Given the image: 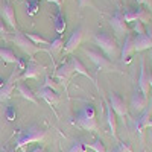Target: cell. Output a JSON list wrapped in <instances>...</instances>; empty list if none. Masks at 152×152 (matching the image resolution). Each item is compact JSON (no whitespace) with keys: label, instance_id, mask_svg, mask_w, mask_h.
<instances>
[{"label":"cell","instance_id":"15","mask_svg":"<svg viewBox=\"0 0 152 152\" xmlns=\"http://www.w3.org/2000/svg\"><path fill=\"white\" fill-rule=\"evenodd\" d=\"M0 59H2L3 62H6V64H17L21 70H24V62L15 55L14 50L11 49H6V47H0Z\"/></svg>","mask_w":152,"mask_h":152},{"label":"cell","instance_id":"5","mask_svg":"<svg viewBox=\"0 0 152 152\" xmlns=\"http://www.w3.org/2000/svg\"><path fill=\"white\" fill-rule=\"evenodd\" d=\"M46 70H47L46 66L37 62L34 58H29L28 64H26V67H24L23 73L20 75L18 81H26V79H35L37 81V79H40V76L43 73H46Z\"/></svg>","mask_w":152,"mask_h":152},{"label":"cell","instance_id":"2","mask_svg":"<svg viewBox=\"0 0 152 152\" xmlns=\"http://www.w3.org/2000/svg\"><path fill=\"white\" fill-rule=\"evenodd\" d=\"M93 40L96 43V46L102 50L104 55L108 58V59H116L120 56V47L111 34L108 32H99L93 37Z\"/></svg>","mask_w":152,"mask_h":152},{"label":"cell","instance_id":"36","mask_svg":"<svg viewBox=\"0 0 152 152\" xmlns=\"http://www.w3.org/2000/svg\"><path fill=\"white\" fill-rule=\"evenodd\" d=\"M29 152H46V151H44L43 146H38V148H35V149H32V151H29Z\"/></svg>","mask_w":152,"mask_h":152},{"label":"cell","instance_id":"14","mask_svg":"<svg viewBox=\"0 0 152 152\" xmlns=\"http://www.w3.org/2000/svg\"><path fill=\"white\" fill-rule=\"evenodd\" d=\"M37 97H41L43 100H46V102L49 105H58L59 104V94L56 93V90H52V88H47V87H41L38 88V91L35 93Z\"/></svg>","mask_w":152,"mask_h":152},{"label":"cell","instance_id":"39","mask_svg":"<svg viewBox=\"0 0 152 152\" xmlns=\"http://www.w3.org/2000/svg\"><path fill=\"white\" fill-rule=\"evenodd\" d=\"M0 152H15V149H2V151H0Z\"/></svg>","mask_w":152,"mask_h":152},{"label":"cell","instance_id":"4","mask_svg":"<svg viewBox=\"0 0 152 152\" xmlns=\"http://www.w3.org/2000/svg\"><path fill=\"white\" fill-rule=\"evenodd\" d=\"M11 40H12V43H14L18 49H21L29 58H32V56H34L35 53H38V52H47V49L34 44V43H32L29 38L23 34V32H17L14 37L11 38ZM47 53H49V52H47Z\"/></svg>","mask_w":152,"mask_h":152},{"label":"cell","instance_id":"7","mask_svg":"<svg viewBox=\"0 0 152 152\" xmlns=\"http://www.w3.org/2000/svg\"><path fill=\"white\" fill-rule=\"evenodd\" d=\"M21 69H17V70H12V73L9 75V78L6 81H3V84L0 85V102H6V100L11 99L12 96V91L15 88V81L18 79V72Z\"/></svg>","mask_w":152,"mask_h":152},{"label":"cell","instance_id":"26","mask_svg":"<svg viewBox=\"0 0 152 152\" xmlns=\"http://www.w3.org/2000/svg\"><path fill=\"white\" fill-rule=\"evenodd\" d=\"M29 40L34 43V44H37V46H40V44H43V46H49L50 44V41L49 40H46L44 37H41V35H38V34H32V32H28V34H24Z\"/></svg>","mask_w":152,"mask_h":152},{"label":"cell","instance_id":"24","mask_svg":"<svg viewBox=\"0 0 152 152\" xmlns=\"http://www.w3.org/2000/svg\"><path fill=\"white\" fill-rule=\"evenodd\" d=\"M53 26H55V31H56L58 35H62V34H64L67 24H66V18H64V15H62L61 9H56L55 15H53Z\"/></svg>","mask_w":152,"mask_h":152},{"label":"cell","instance_id":"13","mask_svg":"<svg viewBox=\"0 0 152 152\" xmlns=\"http://www.w3.org/2000/svg\"><path fill=\"white\" fill-rule=\"evenodd\" d=\"M148 102H149V96L143 94L140 90H135L134 94L131 96V110L135 111V113H142L146 107H148Z\"/></svg>","mask_w":152,"mask_h":152},{"label":"cell","instance_id":"17","mask_svg":"<svg viewBox=\"0 0 152 152\" xmlns=\"http://www.w3.org/2000/svg\"><path fill=\"white\" fill-rule=\"evenodd\" d=\"M138 90L143 94H149L151 85H149V75L146 73V67H145V59H140V76H138Z\"/></svg>","mask_w":152,"mask_h":152},{"label":"cell","instance_id":"29","mask_svg":"<svg viewBox=\"0 0 152 152\" xmlns=\"http://www.w3.org/2000/svg\"><path fill=\"white\" fill-rule=\"evenodd\" d=\"M132 29L137 32V35L146 34V32H145V23H142V21H135V23H132Z\"/></svg>","mask_w":152,"mask_h":152},{"label":"cell","instance_id":"28","mask_svg":"<svg viewBox=\"0 0 152 152\" xmlns=\"http://www.w3.org/2000/svg\"><path fill=\"white\" fill-rule=\"evenodd\" d=\"M87 146H88V149H91L93 152H108L107 148H105V145L100 142V140H94L91 143H87Z\"/></svg>","mask_w":152,"mask_h":152},{"label":"cell","instance_id":"9","mask_svg":"<svg viewBox=\"0 0 152 152\" xmlns=\"http://www.w3.org/2000/svg\"><path fill=\"white\" fill-rule=\"evenodd\" d=\"M122 15L126 23H135V21L148 23L149 21V14L142 8H125L122 11Z\"/></svg>","mask_w":152,"mask_h":152},{"label":"cell","instance_id":"38","mask_svg":"<svg viewBox=\"0 0 152 152\" xmlns=\"http://www.w3.org/2000/svg\"><path fill=\"white\" fill-rule=\"evenodd\" d=\"M146 128H151V129H152V119H149V120H148V123H146Z\"/></svg>","mask_w":152,"mask_h":152},{"label":"cell","instance_id":"16","mask_svg":"<svg viewBox=\"0 0 152 152\" xmlns=\"http://www.w3.org/2000/svg\"><path fill=\"white\" fill-rule=\"evenodd\" d=\"M151 113H152V108L146 107L142 111L140 116H137V119H135V131L138 132V135H140V142H143V129L146 128V123L151 119Z\"/></svg>","mask_w":152,"mask_h":152},{"label":"cell","instance_id":"37","mask_svg":"<svg viewBox=\"0 0 152 152\" xmlns=\"http://www.w3.org/2000/svg\"><path fill=\"white\" fill-rule=\"evenodd\" d=\"M47 2H53L58 5V9H61V5H62V0H47Z\"/></svg>","mask_w":152,"mask_h":152},{"label":"cell","instance_id":"35","mask_svg":"<svg viewBox=\"0 0 152 152\" xmlns=\"http://www.w3.org/2000/svg\"><path fill=\"white\" fill-rule=\"evenodd\" d=\"M0 34H6V24H5L3 18H0Z\"/></svg>","mask_w":152,"mask_h":152},{"label":"cell","instance_id":"34","mask_svg":"<svg viewBox=\"0 0 152 152\" xmlns=\"http://www.w3.org/2000/svg\"><path fill=\"white\" fill-rule=\"evenodd\" d=\"M145 32H146V35L151 38V40H152V26H151V24H146V26H145Z\"/></svg>","mask_w":152,"mask_h":152},{"label":"cell","instance_id":"33","mask_svg":"<svg viewBox=\"0 0 152 152\" xmlns=\"http://www.w3.org/2000/svg\"><path fill=\"white\" fill-rule=\"evenodd\" d=\"M138 3H142V5H146L151 11H152V0H137Z\"/></svg>","mask_w":152,"mask_h":152},{"label":"cell","instance_id":"3","mask_svg":"<svg viewBox=\"0 0 152 152\" xmlns=\"http://www.w3.org/2000/svg\"><path fill=\"white\" fill-rule=\"evenodd\" d=\"M75 122L79 128H82L88 132H96L99 129L97 122H96V110L91 104L84 105V108L76 114Z\"/></svg>","mask_w":152,"mask_h":152},{"label":"cell","instance_id":"11","mask_svg":"<svg viewBox=\"0 0 152 152\" xmlns=\"http://www.w3.org/2000/svg\"><path fill=\"white\" fill-rule=\"evenodd\" d=\"M73 67L70 62H64L62 61L61 62V66L55 70V78L62 84V87H64V90L67 91V88H69V81L72 78V75H73Z\"/></svg>","mask_w":152,"mask_h":152},{"label":"cell","instance_id":"27","mask_svg":"<svg viewBox=\"0 0 152 152\" xmlns=\"http://www.w3.org/2000/svg\"><path fill=\"white\" fill-rule=\"evenodd\" d=\"M87 151H88V146H87L85 142H82V140H76L67 152H87Z\"/></svg>","mask_w":152,"mask_h":152},{"label":"cell","instance_id":"32","mask_svg":"<svg viewBox=\"0 0 152 152\" xmlns=\"http://www.w3.org/2000/svg\"><path fill=\"white\" fill-rule=\"evenodd\" d=\"M6 116H8V120H14V119H15V111H14V108H8Z\"/></svg>","mask_w":152,"mask_h":152},{"label":"cell","instance_id":"31","mask_svg":"<svg viewBox=\"0 0 152 152\" xmlns=\"http://www.w3.org/2000/svg\"><path fill=\"white\" fill-rule=\"evenodd\" d=\"M78 5H79V9H82V8H87V6L94 8V6H93V3H91V0H78Z\"/></svg>","mask_w":152,"mask_h":152},{"label":"cell","instance_id":"10","mask_svg":"<svg viewBox=\"0 0 152 152\" xmlns=\"http://www.w3.org/2000/svg\"><path fill=\"white\" fill-rule=\"evenodd\" d=\"M81 41H82V28L78 26L70 34V38L64 44V47H62V55H69V53L75 52V50L81 46Z\"/></svg>","mask_w":152,"mask_h":152},{"label":"cell","instance_id":"25","mask_svg":"<svg viewBox=\"0 0 152 152\" xmlns=\"http://www.w3.org/2000/svg\"><path fill=\"white\" fill-rule=\"evenodd\" d=\"M62 47H64V41H62L61 35H58V37L55 38V40L49 44V47H47V52L53 56V55H56V53L62 52Z\"/></svg>","mask_w":152,"mask_h":152},{"label":"cell","instance_id":"12","mask_svg":"<svg viewBox=\"0 0 152 152\" xmlns=\"http://www.w3.org/2000/svg\"><path fill=\"white\" fill-rule=\"evenodd\" d=\"M110 24L113 31L116 32V35L119 37H126L128 35V23L125 21L123 15H122V11H117L111 18H110Z\"/></svg>","mask_w":152,"mask_h":152},{"label":"cell","instance_id":"19","mask_svg":"<svg viewBox=\"0 0 152 152\" xmlns=\"http://www.w3.org/2000/svg\"><path fill=\"white\" fill-rule=\"evenodd\" d=\"M132 46H134V52H143V50L152 49V40L146 34H140L132 38Z\"/></svg>","mask_w":152,"mask_h":152},{"label":"cell","instance_id":"18","mask_svg":"<svg viewBox=\"0 0 152 152\" xmlns=\"http://www.w3.org/2000/svg\"><path fill=\"white\" fill-rule=\"evenodd\" d=\"M0 12L5 18V21H8V24L12 29H17V20H15V9L12 8V5L9 2H5L0 8Z\"/></svg>","mask_w":152,"mask_h":152},{"label":"cell","instance_id":"30","mask_svg":"<svg viewBox=\"0 0 152 152\" xmlns=\"http://www.w3.org/2000/svg\"><path fill=\"white\" fill-rule=\"evenodd\" d=\"M43 87H47V88H52V90H56V84H55V81L50 78V76H46L44 85H43Z\"/></svg>","mask_w":152,"mask_h":152},{"label":"cell","instance_id":"41","mask_svg":"<svg viewBox=\"0 0 152 152\" xmlns=\"http://www.w3.org/2000/svg\"><path fill=\"white\" fill-rule=\"evenodd\" d=\"M151 137H152V131H151Z\"/></svg>","mask_w":152,"mask_h":152},{"label":"cell","instance_id":"23","mask_svg":"<svg viewBox=\"0 0 152 152\" xmlns=\"http://www.w3.org/2000/svg\"><path fill=\"white\" fill-rule=\"evenodd\" d=\"M134 52V46H132V35L128 34L125 37V43L122 46V50H120V59L123 62H129V56L131 53Z\"/></svg>","mask_w":152,"mask_h":152},{"label":"cell","instance_id":"1","mask_svg":"<svg viewBox=\"0 0 152 152\" xmlns=\"http://www.w3.org/2000/svg\"><path fill=\"white\" fill-rule=\"evenodd\" d=\"M47 135V131L40 128L37 125H32L26 129H21V131H17V135H15V151L17 149H21L29 143H37V142H43Z\"/></svg>","mask_w":152,"mask_h":152},{"label":"cell","instance_id":"8","mask_svg":"<svg viewBox=\"0 0 152 152\" xmlns=\"http://www.w3.org/2000/svg\"><path fill=\"white\" fill-rule=\"evenodd\" d=\"M82 52L88 56V59H90L99 70L111 69V61H110L104 53H100V50H94V49H82Z\"/></svg>","mask_w":152,"mask_h":152},{"label":"cell","instance_id":"22","mask_svg":"<svg viewBox=\"0 0 152 152\" xmlns=\"http://www.w3.org/2000/svg\"><path fill=\"white\" fill-rule=\"evenodd\" d=\"M15 87H17V90H18V93L21 94L23 99H26V100H29V102L38 105V99H37V96H35V93L32 91V88H31V87H28L26 84L21 82V81H18Z\"/></svg>","mask_w":152,"mask_h":152},{"label":"cell","instance_id":"20","mask_svg":"<svg viewBox=\"0 0 152 152\" xmlns=\"http://www.w3.org/2000/svg\"><path fill=\"white\" fill-rule=\"evenodd\" d=\"M105 108H107V123H108V126H110V132H111V135L117 140V116H116V113L113 111V108H111V105H110V102H105Z\"/></svg>","mask_w":152,"mask_h":152},{"label":"cell","instance_id":"21","mask_svg":"<svg viewBox=\"0 0 152 152\" xmlns=\"http://www.w3.org/2000/svg\"><path fill=\"white\" fill-rule=\"evenodd\" d=\"M70 64H72V67H73V72L75 73H79V75H82V76H85V78H88V79H90L96 87H97V82H96V79L93 78V76H91V73L90 72H88L87 70V67L82 64V62L78 59V58H76V56H73L72 59H70Z\"/></svg>","mask_w":152,"mask_h":152},{"label":"cell","instance_id":"6","mask_svg":"<svg viewBox=\"0 0 152 152\" xmlns=\"http://www.w3.org/2000/svg\"><path fill=\"white\" fill-rule=\"evenodd\" d=\"M108 102L113 108V111L116 113V116H119L120 119H123V122L126 120V117L129 116V110H128V105L125 104V100L114 91H110L108 94Z\"/></svg>","mask_w":152,"mask_h":152},{"label":"cell","instance_id":"40","mask_svg":"<svg viewBox=\"0 0 152 152\" xmlns=\"http://www.w3.org/2000/svg\"><path fill=\"white\" fill-rule=\"evenodd\" d=\"M110 152H123V151H122L120 148H114V149H111Z\"/></svg>","mask_w":152,"mask_h":152}]
</instances>
